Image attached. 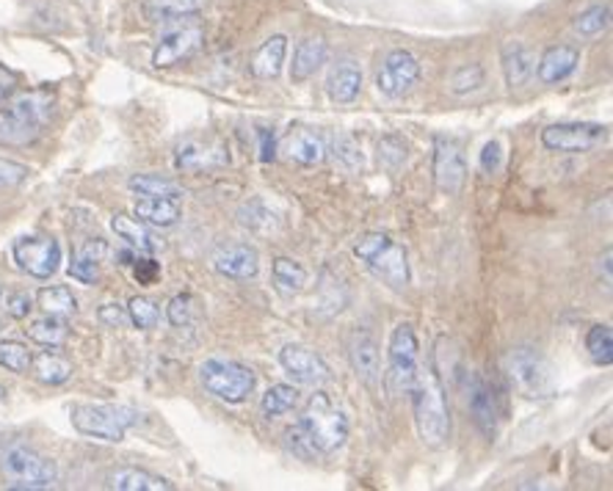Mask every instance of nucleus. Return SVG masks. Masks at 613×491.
<instances>
[{"label": "nucleus", "mask_w": 613, "mask_h": 491, "mask_svg": "<svg viewBox=\"0 0 613 491\" xmlns=\"http://www.w3.org/2000/svg\"><path fill=\"white\" fill-rule=\"evenodd\" d=\"M412 395V412L418 434L429 448H443L450 437V412L448 395H445L443 382H439L434 364H425L414 373V382L409 387Z\"/></svg>", "instance_id": "1"}, {"label": "nucleus", "mask_w": 613, "mask_h": 491, "mask_svg": "<svg viewBox=\"0 0 613 491\" xmlns=\"http://www.w3.org/2000/svg\"><path fill=\"white\" fill-rule=\"evenodd\" d=\"M55 98L48 89L23 91L7 108H0V146L17 150L28 146L44 133L53 116Z\"/></svg>", "instance_id": "2"}, {"label": "nucleus", "mask_w": 613, "mask_h": 491, "mask_svg": "<svg viewBox=\"0 0 613 491\" xmlns=\"http://www.w3.org/2000/svg\"><path fill=\"white\" fill-rule=\"evenodd\" d=\"M354 257H357L376 280H382L384 285L393 287V290H404V287L409 285V276H412V273H409L407 249L389 235H384V232H368V235L359 237L357 246H354Z\"/></svg>", "instance_id": "3"}, {"label": "nucleus", "mask_w": 613, "mask_h": 491, "mask_svg": "<svg viewBox=\"0 0 613 491\" xmlns=\"http://www.w3.org/2000/svg\"><path fill=\"white\" fill-rule=\"evenodd\" d=\"M298 434L307 439L312 450L318 453H334L343 448L348 439V419L341 409L329 401V395L318 392L312 395L310 403L304 406L302 417H298Z\"/></svg>", "instance_id": "4"}, {"label": "nucleus", "mask_w": 613, "mask_h": 491, "mask_svg": "<svg viewBox=\"0 0 613 491\" xmlns=\"http://www.w3.org/2000/svg\"><path fill=\"white\" fill-rule=\"evenodd\" d=\"M0 473L7 478L9 489H55L59 483V467L50 458L39 455L37 450L12 444L0 453Z\"/></svg>", "instance_id": "5"}, {"label": "nucleus", "mask_w": 613, "mask_h": 491, "mask_svg": "<svg viewBox=\"0 0 613 491\" xmlns=\"http://www.w3.org/2000/svg\"><path fill=\"white\" fill-rule=\"evenodd\" d=\"M506 376L523 398H547L555 387L553 364L547 362L545 353L531 346L511 348L506 357Z\"/></svg>", "instance_id": "6"}, {"label": "nucleus", "mask_w": 613, "mask_h": 491, "mask_svg": "<svg viewBox=\"0 0 613 491\" xmlns=\"http://www.w3.org/2000/svg\"><path fill=\"white\" fill-rule=\"evenodd\" d=\"M200 382L213 398L225 403H243L255 392V373L235 359L213 357L200 364Z\"/></svg>", "instance_id": "7"}, {"label": "nucleus", "mask_w": 613, "mask_h": 491, "mask_svg": "<svg viewBox=\"0 0 613 491\" xmlns=\"http://www.w3.org/2000/svg\"><path fill=\"white\" fill-rule=\"evenodd\" d=\"M136 423V414L122 406H94V403H80L73 406L75 431L84 437L100 439V442H122L125 431Z\"/></svg>", "instance_id": "8"}, {"label": "nucleus", "mask_w": 613, "mask_h": 491, "mask_svg": "<svg viewBox=\"0 0 613 491\" xmlns=\"http://www.w3.org/2000/svg\"><path fill=\"white\" fill-rule=\"evenodd\" d=\"M420 364V346L418 334H414L412 323H398L393 328L387 348V384L395 395L409 392L414 382Z\"/></svg>", "instance_id": "9"}, {"label": "nucleus", "mask_w": 613, "mask_h": 491, "mask_svg": "<svg viewBox=\"0 0 613 491\" xmlns=\"http://www.w3.org/2000/svg\"><path fill=\"white\" fill-rule=\"evenodd\" d=\"M608 141L605 125H595V121H561V125H550L541 130V144L550 152H570V155H580V152H591Z\"/></svg>", "instance_id": "10"}, {"label": "nucleus", "mask_w": 613, "mask_h": 491, "mask_svg": "<svg viewBox=\"0 0 613 491\" xmlns=\"http://www.w3.org/2000/svg\"><path fill=\"white\" fill-rule=\"evenodd\" d=\"M14 262L23 273L34 280H50L61 268V246L55 237L48 235H28L14 243Z\"/></svg>", "instance_id": "11"}, {"label": "nucleus", "mask_w": 613, "mask_h": 491, "mask_svg": "<svg viewBox=\"0 0 613 491\" xmlns=\"http://www.w3.org/2000/svg\"><path fill=\"white\" fill-rule=\"evenodd\" d=\"M434 182L443 194L456 196L464 189L468 180V160H464L462 141H456L454 135H437L434 139Z\"/></svg>", "instance_id": "12"}, {"label": "nucleus", "mask_w": 613, "mask_h": 491, "mask_svg": "<svg viewBox=\"0 0 613 491\" xmlns=\"http://www.w3.org/2000/svg\"><path fill=\"white\" fill-rule=\"evenodd\" d=\"M420 75H423L420 61L414 59L409 50H389V53L384 55L382 67H379L376 86L384 98L398 100L418 86Z\"/></svg>", "instance_id": "13"}, {"label": "nucleus", "mask_w": 613, "mask_h": 491, "mask_svg": "<svg viewBox=\"0 0 613 491\" xmlns=\"http://www.w3.org/2000/svg\"><path fill=\"white\" fill-rule=\"evenodd\" d=\"M205 42V28H202L196 20H189V23L177 25L171 28L169 34H164L152 53V67L155 69H169L177 67L180 61H189L196 50L202 48Z\"/></svg>", "instance_id": "14"}, {"label": "nucleus", "mask_w": 613, "mask_h": 491, "mask_svg": "<svg viewBox=\"0 0 613 491\" xmlns=\"http://www.w3.org/2000/svg\"><path fill=\"white\" fill-rule=\"evenodd\" d=\"M470 414H473L475 425L484 437L495 439L498 437L500 419H503V395H500L498 384L486 382L481 373H475L470 382Z\"/></svg>", "instance_id": "15"}, {"label": "nucleus", "mask_w": 613, "mask_h": 491, "mask_svg": "<svg viewBox=\"0 0 613 491\" xmlns=\"http://www.w3.org/2000/svg\"><path fill=\"white\" fill-rule=\"evenodd\" d=\"M348 362L359 382L368 389L382 384V362H379V343L368 328H354L348 337Z\"/></svg>", "instance_id": "16"}, {"label": "nucleus", "mask_w": 613, "mask_h": 491, "mask_svg": "<svg viewBox=\"0 0 613 491\" xmlns=\"http://www.w3.org/2000/svg\"><path fill=\"white\" fill-rule=\"evenodd\" d=\"M282 371L304 387H321L329 382V364L323 362L321 353L310 351L304 346H285L280 351Z\"/></svg>", "instance_id": "17"}, {"label": "nucleus", "mask_w": 613, "mask_h": 491, "mask_svg": "<svg viewBox=\"0 0 613 491\" xmlns=\"http://www.w3.org/2000/svg\"><path fill=\"white\" fill-rule=\"evenodd\" d=\"M213 268L221 276H227V280H255L257 273H260V255H257V249L250 246V243H227V246L216 249V255H213Z\"/></svg>", "instance_id": "18"}, {"label": "nucleus", "mask_w": 613, "mask_h": 491, "mask_svg": "<svg viewBox=\"0 0 613 491\" xmlns=\"http://www.w3.org/2000/svg\"><path fill=\"white\" fill-rule=\"evenodd\" d=\"M227 160H230V155L219 141H186V144L177 146L175 155V166L180 171L213 169V166H221Z\"/></svg>", "instance_id": "19"}, {"label": "nucleus", "mask_w": 613, "mask_h": 491, "mask_svg": "<svg viewBox=\"0 0 613 491\" xmlns=\"http://www.w3.org/2000/svg\"><path fill=\"white\" fill-rule=\"evenodd\" d=\"M500 61H503L506 83H509L511 89H520V86H525L534 78L536 55L531 53L528 44L511 39V42H506L503 50H500Z\"/></svg>", "instance_id": "20"}, {"label": "nucleus", "mask_w": 613, "mask_h": 491, "mask_svg": "<svg viewBox=\"0 0 613 491\" xmlns=\"http://www.w3.org/2000/svg\"><path fill=\"white\" fill-rule=\"evenodd\" d=\"M580 64V53H577L572 44H555V48H547L545 55L539 59V80L547 86H555L561 80L570 78L572 73Z\"/></svg>", "instance_id": "21"}, {"label": "nucleus", "mask_w": 613, "mask_h": 491, "mask_svg": "<svg viewBox=\"0 0 613 491\" xmlns=\"http://www.w3.org/2000/svg\"><path fill=\"white\" fill-rule=\"evenodd\" d=\"M285 55H288V37H282V34H273V37H268L266 42H263L260 48L252 53L250 73L255 75L257 80H273L282 73Z\"/></svg>", "instance_id": "22"}, {"label": "nucleus", "mask_w": 613, "mask_h": 491, "mask_svg": "<svg viewBox=\"0 0 613 491\" xmlns=\"http://www.w3.org/2000/svg\"><path fill=\"white\" fill-rule=\"evenodd\" d=\"M329 55V44L323 42L321 37H307L304 42H298L296 53H293V64H291V80L293 83H304L310 80L318 69L327 64Z\"/></svg>", "instance_id": "23"}, {"label": "nucleus", "mask_w": 613, "mask_h": 491, "mask_svg": "<svg viewBox=\"0 0 613 491\" xmlns=\"http://www.w3.org/2000/svg\"><path fill=\"white\" fill-rule=\"evenodd\" d=\"M359 89H362V73H359L357 64L348 59L341 61V64H334L327 78L329 98H332L334 103L348 105L359 98Z\"/></svg>", "instance_id": "24"}, {"label": "nucleus", "mask_w": 613, "mask_h": 491, "mask_svg": "<svg viewBox=\"0 0 613 491\" xmlns=\"http://www.w3.org/2000/svg\"><path fill=\"white\" fill-rule=\"evenodd\" d=\"M136 219L166 230V227H175L182 219V207L180 202L169 199V196H141L136 202Z\"/></svg>", "instance_id": "25"}, {"label": "nucleus", "mask_w": 613, "mask_h": 491, "mask_svg": "<svg viewBox=\"0 0 613 491\" xmlns=\"http://www.w3.org/2000/svg\"><path fill=\"white\" fill-rule=\"evenodd\" d=\"M111 230H114L122 241L128 243L130 249L139 251V255H155V251L161 249V241L146 230L144 221L130 219L125 212H116L114 219H111Z\"/></svg>", "instance_id": "26"}, {"label": "nucleus", "mask_w": 613, "mask_h": 491, "mask_svg": "<svg viewBox=\"0 0 613 491\" xmlns=\"http://www.w3.org/2000/svg\"><path fill=\"white\" fill-rule=\"evenodd\" d=\"M285 152L288 158L296 160L298 166H318L327 158V144L318 133L312 130H293L285 139Z\"/></svg>", "instance_id": "27"}, {"label": "nucleus", "mask_w": 613, "mask_h": 491, "mask_svg": "<svg viewBox=\"0 0 613 491\" xmlns=\"http://www.w3.org/2000/svg\"><path fill=\"white\" fill-rule=\"evenodd\" d=\"M207 7V0H144V17L150 23H175V20H189Z\"/></svg>", "instance_id": "28"}, {"label": "nucleus", "mask_w": 613, "mask_h": 491, "mask_svg": "<svg viewBox=\"0 0 613 491\" xmlns=\"http://www.w3.org/2000/svg\"><path fill=\"white\" fill-rule=\"evenodd\" d=\"M108 489L116 491H171L175 483H169L161 475H152L146 469H136V467H125L116 469V473L108 475Z\"/></svg>", "instance_id": "29"}, {"label": "nucleus", "mask_w": 613, "mask_h": 491, "mask_svg": "<svg viewBox=\"0 0 613 491\" xmlns=\"http://www.w3.org/2000/svg\"><path fill=\"white\" fill-rule=\"evenodd\" d=\"M30 371H34L37 382L48 384V387H61L73 378V362L55 351H42L30 359Z\"/></svg>", "instance_id": "30"}, {"label": "nucleus", "mask_w": 613, "mask_h": 491, "mask_svg": "<svg viewBox=\"0 0 613 491\" xmlns=\"http://www.w3.org/2000/svg\"><path fill=\"white\" fill-rule=\"evenodd\" d=\"M25 334H28V340L37 343V346L59 348V346H64V343H67L69 326L64 323V318L48 315V312H44L42 318H37V321L28 323Z\"/></svg>", "instance_id": "31"}, {"label": "nucleus", "mask_w": 613, "mask_h": 491, "mask_svg": "<svg viewBox=\"0 0 613 491\" xmlns=\"http://www.w3.org/2000/svg\"><path fill=\"white\" fill-rule=\"evenodd\" d=\"M271 280L280 293L296 296V293H302L304 285H307V271H304L302 262L291 260V257H277L271 266Z\"/></svg>", "instance_id": "32"}, {"label": "nucleus", "mask_w": 613, "mask_h": 491, "mask_svg": "<svg viewBox=\"0 0 613 491\" xmlns=\"http://www.w3.org/2000/svg\"><path fill=\"white\" fill-rule=\"evenodd\" d=\"M298 401H302V395H298V389L293 387V384H273V387H268L266 395H263L260 412L266 414L268 419L285 417V414H291L293 409L298 406Z\"/></svg>", "instance_id": "33"}, {"label": "nucleus", "mask_w": 613, "mask_h": 491, "mask_svg": "<svg viewBox=\"0 0 613 491\" xmlns=\"http://www.w3.org/2000/svg\"><path fill=\"white\" fill-rule=\"evenodd\" d=\"M238 219H241V224L246 227V230L257 232V235H273V232L280 230V219H277V212H273L271 207L260 199L246 202V205L241 207V212H238Z\"/></svg>", "instance_id": "34"}, {"label": "nucleus", "mask_w": 613, "mask_h": 491, "mask_svg": "<svg viewBox=\"0 0 613 491\" xmlns=\"http://www.w3.org/2000/svg\"><path fill=\"white\" fill-rule=\"evenodd\" d=\"M37 303L39 310L48 312V315H59V318H69L78 312V301H75L73 290L64 285H53V287H42L37 293Z\"/></svg>", "instance_id": "35"}, {"label": "nucleus", "mask_w": 613, "mask_h": 491, "mask_svg": "<svg viewBox=\"0 0 613 491\" xmlns=\"http://www.w3.org/2000/svg\"><path fill=\"white\" fill-rule=\"evenodd\" d=\"M128 189L139 196H169V199H180L182 189L175 180L161 175H133L128 182Z\"/></svg>", "instance_id": "36"}, {"label": "nucleus", "mask_w": 613, "mask_h": 491, "mask_svg": "<svg viewBox=\"0 0 613 491\" xmlns=\"http://www.w3.org/2000/svg\"><path fill=\"white\" fill-rule=\"evenodd\" d=\"M376 150H379V164H382L387 171L404 169V164H407V158H409L407 141L395 133L384 135V139L379 141Z\"/></svg>", "instance_id": "37"}, {"label": "nucleus", "mask_w": 613, "mask_h": 491, "mask_svg": "<svg viewBox=\"0 0 613 491\" xmlns=\"http://www.w3.org/2000/svg\"><path fill=\"white\" fill-rule=\"evenodd\" d=\"M586 351L595 359L597 364H611L613 362V332L611 326H591L586 334Z\"/></svg>", "instance_id": "38"}, {"label": "nucleus", "mask_w": 613, "mask_h": 491, "mask_svg": "<svg viewBox=\"0 0 613 491\" xmlns=\"http://www.w3.org/2000/svg\"><path fill=\"white\" fill-rule=\"evenodd\" d=\"M125 310H128V321L133 323L136 328H141V332H150V328L158 326L161 321L158 307H155V301H150L146 296H133Z\"/></svg>", "instance_id": "39"}, {"label": "nucleus", "mask_w": 613, "mask_h": 491, "mask_svg": "<svg viewBox=\"0 0 613 491\" xmlns=\"http://www.w3.org/2000/svg\"><path fill=\"white\" fill-rule=\"evenodd\" d=\"M30 359H34V353L28 351V346L17 340H0V367L12 373H28Z\"/></svg>", "instance_id": "40"}, {"label": "nucleus", "mask_w": 613, "mask_h": 491, "mask_svg": "<svg viewBox=\"0 0 613 491\" xmlns=\"http://www.w3.org/2000/svg\"><path fill=\"white\" fill-rule=\"evenodd\" d=\"M608 23H611V7H589L586 12H580L575 17V30L580 34V37H597V34H602V30L608 28Z\"/></svg>", "instance_id": "41"}, {"label": "nucleus", "mask_w": 613, "mask_h": 491, "mask_svg": "<svg viewBox=\"0 0 613 491\" xmlns=\"http://www.w3.org/2000/svg\"><path fill=\"white\" fill-rule=\"evenodd\" d=\"M484 83L486 73L481 64H464V67H459L450 75V91L454 94H470V91H478Z\"/></svg>", "instance_id": "42"}, {"label": "nucleus", "mask_w": 613, "mask_h": 491, "mask_svg": "<svg viewBox=\"0 0 613 491\" xmlns=\"http://www.w3.org/2000/svg\"><path fill=\"white\" fill-rule=\"evenodd\" d=\"M194 315H196V301L194 296H189V293H177V296H171L169 303H166V318H169L171 326L177 328L191 326V323H194Z\"/></svg>", "instance_id": "43"}, {"label": "nucleus", "mask_w": 613, "mask_h": 491, "mask_svg": "<svg viewBox=\"0 0 613 491\" xmlns=\"http://www.w3.org/2000/svg\"><path fill=\"white\" fill-rule=\"evenodd\" d=\"M100 266H103V262L91 260V257L75 251L73 262H69V276L78 282H84V285H94V282L100 280Z\"/></svg>", "instance_id": "44"}, {"label": "nucleus", "mask_w": 613, "mask_h": 491, "mask_svg": "<svg viewBox=\"0 0 613 491\" xmlns=\"http://www.w3.org/2000/svg\"><path fill=\"white\" fill-rule=\"evenodd\" d=\"M334 155L346 164L348 171H357L362 169V150L357 146V141L348 139V135H343V139H337V144H334Z\"/></svg>", "instance_id": "45"}, {"label": "nucleus", "mask_w": 613, "mask_h": 491, "mask_svg": "<svg viewBox=\"0 0 613 491\" xmlns=\"http://www.w3.org/2000/svg\"><path fill=\"white\" fill-rule=\"evenodd\" d=\"M500 164H503V146H500V141H486L478 158L481 171L484 175H495L500 169Z\"/></svg>", "instance_id": "46"}, {"label": "nucleus", "mask_w": 613, "mask_h": 491, "mask_svg": "<svg viewBox=\"0 0 613 491\" xmlns=\"http://www.w3.org/2000/svg\"><path fill=\"white\" fill-rule=\"evenodd\" d=\"M34 310V298L23 290H14L7 296V315L14 318V321H23V318L30 315Z\"/></svg>", "instance_id": "47"}, {"label": "nucleus", "mask_w": 613, "mask_h": 491, "mask_svg": "<svg viewBox=\"0 0 613 491\" xmlns=\"http://www.w3.org/2000/svg\"><path fill=\"white\" fill-rule=\"evenodd\" d=\"M130 266H133V276H136V282H139V285H152V282H155L161 276V266L155 260H152L150 255H146V257H136V260L130 262Z\"/></svg>", "instance_id": "48"}, {"label": "nucleus", "mask_w": 613, "mask_h": 491, "mask_svg": "<svg viewBox=\"0 0 613 491\" xmlns=\"http://www.w3.org/2000/svg\"><path fill=\"white\" fill-rule=\"evenodd\" d=\"M28 177V166L14 164V160L0 158V189H9V185H20V182Z\"/></svg>", "instance_id": "49"}, {"label": "nucleus", "mask_w": 613, "mask_h": 491, "mask_svg": "<svg viewBox=\"0 0 613 491\" xmlns=\"http://www.w3.org/2000/svg\"><path fill=\"white\" fill-rule=\"evenodd\" d=\"M98 318H100V323H105L108 328H122L125 323H128V310L119 307V303H103V307L98 310Z\"/></svg>", "instance_id": "50"}, {"label": "nucleus", "mask_w": 613, "mask_h": 491, "mask_svg": "<svg viewBox=\"0 0 613 491\" xmlns=\"http://www.w3.org/2000/svg\"><path fill=\"white\" fill-rule=\"evenodd\" d=\"M17 83H20L17 73L0 64V103H7V100L12 98L14 89H17Z\"/></svg>", "instance_id": "51"}, {"label": "nucleus", "mask_w": 613, "mask_h": 491, "mask_svg": "<svg viewBox=\"0 0 613 491\" xmlns=\"http://www.w3.org/2000/svg\"><path fill=\"white\" fill-rule=\"evenodd\" d=\"M257 139H260V158L266 160H273L277 158V141H273V133L271 130H260V133H257Z\"/></svg>", "instance_id": "52"}, {"label": "nucleus", "mask_w": 613, "mask_h": 491, "mask_svg": "<svg viewBox=\"0 0 613 491\" xmlns=\"http://www.w3.org/2000/svg\"><path fill=\"white\" fill-rule=\"evenodd\" d=\"M600 273H605V285L611 287V249H605V255L600 257Z\"/></svg>", "instance_id": "53"}, {"label": "nucleus", "mask_w": 613, "mask_h": 491, "mask_svg": "<svg viewBox=\"0 0 613 491\" xmlns=\"http://www.w3.org/2000/svg\"><path fill=\"white\" fill-rule=\"evenodd\" d=\"M0 332H3V321H0Z\"/></svg>", "instance_id": "54"}, {"label": "nucleus", "mask_w": 613, "mask_h": 491, "mask_svg": "<svg viewBox=\"0 0 613 491\" xmlns=\"http://www.w3.org/2000/svg\"><path fill=\"white\" fill-rule=\"evenodd\" d=\"M0 298H3V287H0Z\"/></svg>", "instance_id": "55"}, {"label": "nucleus", "mask_w": 613, "mask_h": 491, "mask_svg": "<svg viewBox=\"0 0 613 491\" xmlns=\"http://www.w3.org/2000/svg\"><path fill=\"white\" fill-rule=\"evenodd\" d=\"M0 398H3V387H0Z\"/></svg>", "instance_id": "56"}]
</instances>
